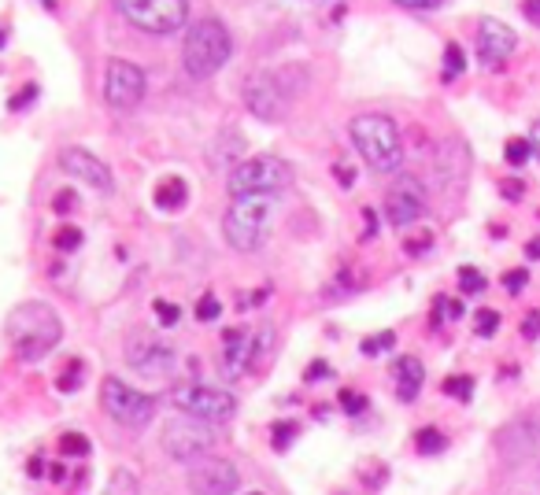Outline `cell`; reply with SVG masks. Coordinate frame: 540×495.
<instances>
[{
  "label": "cell",
  "mask_w": 540,
  "mask_h": 495,
  "mask_svg": "<svg viewBox=\"0 0 540 495\" xmlns=\"http://www.w3.org/2000/svg\"><path fill=\"white\" fill-rule=\"evenodd\" d=\"M211 444H215V433H211L208 422H200V418H174V422L163 425V451L178 462H193L200 455H208Z\"/></svg>",
  "instance_id": "9"
},
{
  "label": "cell",
  "mask_w": 540,
  "mask_h": 495,
  "mask_svg": "<svg viewBox=\"0 0 540 495\" xmlns=\"http://www.w3.org/2000/svg\"><path fill=\"white\" fill-rule=\"evenodd\" d=\"M352 145L359 148V156L367 159L370 170L378 174H393L404 163V145H400V130L389 115H356L352 119Z\"/></svg>",
  "instance_id": "2"
},
{
  "label": "cell",
  "mask_w": 540,
  "mask_h": 495,
  "mask_svg": "<svg viewBox=\"0 0 540 495\" xmlns=\"http://www.w3.org/2000/svg\"><path fill=\"white\" fill-rule=\"evenodd\" d=\"M504 196H507V200H518V196H522V182H515V185L507 182L504 185Z\"/></svg>",
  "instance_id": "44"
},
{
  "label": "cell",
  "mask_w": 540,
  "mask_h": 495,
  "mask_svg": "<svg viewBox=\"0 0 540 495\" xmlns=\"http://www.w3.org/2000/svg\"><path fill=\"white\" fill-rule=\"evenodd\" d=\"M526 281H529V274H526V270H511V274H504V285H507V292H518V289H526Z\"/></svg>",
  "instance_id": "38"
},
{
  "label": "cell",
  "mask_w": 540,
  "mask_h": 495,
  "mask_svg": "<svg viewBox=\"0 0 540 495\" xmlns=\"http://www.w3.org/2000/svg\"><path fill=\"white\" fill-rule=\"evenodd\" d=\"M459 289L467 292V296H474V292H485V274H478L474 266H463V270H459Z\"/></svg>",
  "instance_id": "28"
},
{
  "label": "cell",
  "mask_w": 540,
  "mask_h": 495,
  "mask_svg": "<svg viewBox=\"0 0 540 495\" xmlns=\"http://www.w3.org/2000/svg\"><path fill=\"white\" fill-rule=\"evenodd\" d=\"M274 218V196H234V207L222 218V233L234 252H256Z\"/></svg>",
  "instance_id": "4"
},
{
  "label": "cell",
  "mask_w": 540,
  "mask_h": 495,
  "mask_svg": "<svg viewBox=\"0 0 540 495\" xmlns=\"http://www.w3.org/2000/svg\"><path fill=\"white\" fill-rule=\"evenodd\" d=\"M104 97L115 111H130L145 97V71L130 60H111L104 74Z\"/></svg>",
  "instance_id": "11"
},
{
  "label": "cell",
  "mask_w": 540,
  "mask_h": 495,
  "mask_svg": "<svg viewBox=\"0 0 540 495\" xmlns=\"http://www.w3.org/2000/svg\"><path fill=\"white\" fill-rule=\"evenodd\" d=\"M100 407H104V414H108L111 422L126 425V429H145L152 422V414H156V396L126 385L119 377H104V385H100Z\"/></svg>",
  "instance_id": "6"
},
{
  "label": "cell",
  "mask_w": 540,
  "mask_h": 495,
  "mask_svg": "<svg viewBox=\"0 0 540 495\" xmlns=\"http://www.w3.org/2000/svg\"><path fill=\"white\" fill-rule=\"evenodd\" d=\"M518 37L515 30L507 23H500V19H481L478 26V56L481 63H489V67H496V63H504L511 52H515Z\"/></svg>",
  "instance_id": "16"
},
{
  "label": "cell",
  "mask_w": 540,
  "mask_h": 495,
  "mask_svg": "<svg viewBox=\"0 0 540 495\" xmlns=\"http://www.w3.org/2000/svg\"><path fill=\"white\" fill-rule=\"evenodd\" d=\"M533 156V145L529 141H522V137H515V141H507V148H504V159L511 163V167H522L526 159Z\"/></svg>",
  "instance_id": "25"
},
{
  "label": "cell",
  "mask_w": 540,
  "mask_h": 495,
  "mask_svg": "<svg viewBox=\"0 0 540 495\" xmlns=\"http://www.w3.org/2000/svg\"><path fill=\"white\" fill-rule=\"evenodd\" d=\"M8 337L23 359H41L49 355L63 337L60 314L45 303H23L8 314Z\"/></svg>",
  "instance_id": "3"
},
{
  "label": "cell",
  "mask_w": 540,
  "mask_h": 495,
  "mask_svg": "<svg viewBox=\"0 0 540 495\" xmlns=\"http://www.w3.org/2000/svg\"><path fill=\"white\" fill-rule=\"evenodd\" d=\"M293 182V167L282 156H252L230 170V196H274Z\"/></svg>",
  "instance_id": "5"
},
{
  "label": "cell",
  "mask_w": 540,
  "mask_h": 495,
  "mask_svg": "<svg viewBox=\"0 0 540 495\" xmlns=\"http://www.w3.org/2000/svg\"><path fill=\"white\" fill-rule=\"evenodd\" d=\"M289 97H293V93H289L274 74H252L245 82V104L256 119H267V122L285 119Z\"/></svg>",
  "instance_id": "12"
},
{
  "label": "cell",
  "mask_w": 540,
  "mask_h": 495,
  "mask_svg": "<svg viewBox=\"0 0 540 495\" xmlns=\"http://www.w3.org/2000/svg\"><path fill=\"white\" fill-rule=\"evenodd\" d=\"M152 311H156V318H160L163 329H171V326H178V322H182V307H178V303L156 300V307H152Z\"/></svg>",
  "instance_id": "27"
},
{
  "label": "cell",
  "mask_w": 540,
  "mask_h": 495,
  "mask_svg": "<svg viewBox=\"0 0 540 495\" xmlns=\"http://www.w3.org/2000/svg\"><path fill=\"white\" fill-rule=\"evenodd\" d=\"M526 255H529V259H537V255H540V241H533V244H529V248H526Z\"/></svg>",
  "instance_id": "46"
},
{
  "label": "cell",
  "mask_w": 540,
  "mask_h": 495,
  "mask_svg": "<svg viewBox=\"0 0 540 495\" xmlns=\"http://www.w3.org/2000/svg\"><path fill=\"white\" fill-rule=\"evenodd\" d=\"M60 451H63V455H89V436L63 433L60 436Z\"/></svg>",
  "instance_id": "30"
},
{
  "label": "cell",
  "mask_w": 540,
  "mask_h": 495,
  "mask_svg": "<svg viewBox=\"0 0 540 495\" xmlns=\"http://www.w3.org/2000/svg\"><path fill=\"white\" fill-rule=\"evenodd\" d=\"M415 444H418V451H422V455H441L448 440H444L441 429H418V433H415Z\"/></svg>",
  "instance_id": "22"
},
{
  "label": "cell",
  "mask_w": 540,
  "mask_h": 495,
  "mask_svg": "<svg viewBox=\"0 0 540 495\" xmlns=\"http://www.w3.org/2000/svg\"><path fill=\"white\" fill-rule=\"evenodd\" d=\"M293 436H296V425L293 422H278V425H274V447H278V451H285Z\"/></svg>",
  "instance_id": "34"
},
{
  "label": "cell",
  "mask_w": 540,
  "mask_h": 495,
  "mask_svg": "<svg viewBox=\"0 0 540 495\" xmlns=\"http://www.w3.org/2000/svg\"><path fill=\"white\" fill-rule=\"evenodd\" d=\"M496 329H500V314L492 311V307L474 314V333H478V337H492Z\"/></svg>",
  "instance_id": "26"
},
{
  "label": "cell",
  "mask_w": 540,
  "mask_h": 495,
  "mask_svg": "<svg viewBox=\"0 0 540 495\" xmlns=\"http://www.w3.org/2000/svg\"><path fill=\"white\" fill-rule=\"evenodd\" d=\"M248 370V340L241 329H226V359H222V374L241 377Z\"/></svg>",
  "instance_id": "18"
},
{
  "label": "cell",
  "mask_w": 540,
  "mask_h": 495,
  "mask_svg": "<svg viewBox=\"0 0 540 495\" xmlns=\"http://www.w3.org/2000/svg\"><path fill=\"white\" fill-rule=\"evenodd\" d=\"M396 344V333H378V337H367L363 340V355H378V351L393 348Z\"/></svg>",
  "instance_id": "31"
},
{
  "label": "cell",
  "mask_w": 540,
  "mask_h": 495,
  "mask_svg": "<svg viewBox=\"0 0 540 495\" xmlns=\"http://www.w3.org/2000/svg\"><path fill=\"white\" fill-rule=\"evenodd\" d=\"M400 8H411V12H433V8H441L444 0H396Z\"/></svg>",
  "instance_id": "37"
},
{
  "label": "cell",
  "mask_w": 540,
  "mask_h": 495,
  "mask_svg": "<svg viewBox=\"0 0 540 495\" xmlns=\"http://www.w3.org/2000/svg\"><path fill=\"white\" fill-rule=\"evenodd\" d=\"M522 333H526L529 340L540 337V311H529V314H526V326H522Z\"/></svg>",
  "instance_id": "40"
},
{
  "label": "cell",
  "mask_w": 540,
  "mask_h": 495,
  "mask_svg": "<svg viewBox=\"0 0 540 495\" xmlns=\"http://www.w3.org/2000/svg\"><path fill=\"white\" fill-rule=\"evenodd\" d=\"M152 200H156L160 211H178V207H185V200H189V189H185V182L178 174H171V178H163V182L156 185Z\"/></svg>",
  "instance_id": "19"
},
{
  "label": "cell",
  "mask_w": 540,
  "mask_h": 495,
  "mask_svg": "<svg viewBox=\"0 0 540 495\" xmlns=\"http://www.w3.org/2000/svg\"><path fill=\"white\" fill-rule=\"evenodd\" d=\"M189 492L193 495H234L241 488V473H237L234 462L215 459V455H200V459L189 462Z\"/></svg>",
  "instance_id": "10"
},
{
  "label": "cell",
  "mask_w": 540,
  "mask_h": 495,
  "mask_svg": "<svg viewBox=\"0 0 540 495\" xmlns=\"http://www.w3.org/2000/svg\"><path fill=\"white\" fill-rule=\"evenodd\" d=\"M341 407L348 414H363V411H367V396H359V392H352V388H344V392H341Z\"/></svg>",
  "instance_id": "32"
},
{
  "label": "cell",
  "mask_w": 540,
  "mask_h": 495,
  "mask_svg": "<svg viewBox=\"0 0 540 495\" xmlns=\"http://www.w3.org/2000/svg\"><path fill=\"white\" fill-rule=\"evenodd\" d=\"M393 374H396V385H400V399H415L422 381H426V366L418 363L415 355H400Z\"/></svg>",
  "instance_id": "17"
},
{
  "label": "cell",
  "mask_w": 540,
  "mask_h": 495,
  "mask_svg": "<svg viewBox=\"0 0 540 495\" xmlns=\"http://www.w3.org/2000/svg\"><path fill=\"white\" fill-rule=\"evenodd\" d=\"M174 407L189 418H200V422L208 425H222L230 422L237 411V399L230 392H222V388H208V385H178L171 392Z\"/></svg>",
  "instance_id": "8"
},
{
  "label": "cell",
  "mask_w": 540,
  "mask_h": 495,
  "mask_svg": "<svg viewBox=\"0 0 540 495\" xmlns=\"http://www.w3.org/2000/svg\"><path fill=\"white\" fill-rule=\"evenodd\" d=\"M444 396L467 403V399L474 396V377H448V381H444Z\"/></svg>",
  "instance_id": "24"
},
{
  "label": "cell",
  "mask_w": 540,
  "mask_h": 495,
  "mask_svg": "<svg viewBox=\"0 0 540 495\" xmlns=\"http://www.w3.org/2000/svg\"><path fill=\"white\" fill-rule=\"evenodd\" d=\"M426 211V193H422V185L415 178H400L393 182L389 196H385V218L393 222L396 230H407V226H415L418 218Z\"/></svg>",
  "instance_id": "13"
},
{
  "label": "cell",
  "mask_w": 540,
  "mask_h": 495,
  "mask_svg": "<svg viewBox=\"0 0 540 495\" xmlns=\"http://www.w3.org/2000/svg\"><path fill=\"white\" fill-rule=\"evenodd\" d=\"M52 244H56V252H78L82 248V230L78 226H63V230H56Z\"/></svg>",
  "instance_id": "23"
},
{
  "label": "cell",
  "mask_w": 540,
  "mask_h": 495,
  "mask_svg": "<svg viewBox=\"0 0 540 495\" xmlns=\"http://www.w3.org/2000/svg\"><path fill=\"white\" fill-rule=\"evenodd\" d=\"M126 363L134 366L137 374L145 377H167L174 370V351L156 337H134L130 348H126Z\"/></svg>",
  "instance_id": "14"
},
{
  "label": "cell",
  "mask_w": 540,
  "mask_h": 495,
  "mask_svg": "<svg viewBox=\"0 0 540 495\" xmlns=\"http://www.w3.org/2000/svg\"><path fill=\"white\" fill-rule=\"evenodd\" d=\"M522 15H526L533 26H540V0H522Z\"/></svg>",
  "instance_id": "41"
},
{
  "label": "cell",
  "mask_w": 540,
  "mask_h": 495,
  "mask_svg": "<svg viewBox=\"0 0 540 495\" xmlns=\"http://www.w3.org/2000/svg\"><path fill=\"white\" fill-rule=\"evenodd\" d=\"M52 211H56V215H71V211H74V193H71V189H60V193L52 196Z\"/></svg>",
  "instance_id": "35"
},
{
  "label": "cell",
  "mask_w": 540,
  "mask_h": 495,
  "mask_svg": "<svg viewBox=\"0 0 540 495\" xmlns=\"http://www.w3.org/2000/svg\"><path fill=\"white\" fill-rule=\"evenodd\" d=\"M315 377H330V366H326V363H311V366H307L304 381H315Z\"/></svg>",
  "instance_id": "42"
},
{
  "label": "cell",
  "mask_w": 540,
  "mask_h": 495,
  "mask_svg": "<svg viewBox=\"0 0 540 495\" xmlns=\"http://www.w3.org/2000/svg\"><path fill=\"white\" fill-rule=\"evenodd\" d=\"M444 314H448V318H459V314H463V303H459V300L444 303Z\"/></svg>",
  "instance_id": "45"
},
{
  "label": "cell",
  "mask_w": 540,
  "mask_h": 495,
  "mask_svg": "<svg viewBox=\"0 0 540 495\" xmlns=\"http://www.w3.org/2000/svg\"><path fill=\"white\" fill-rule=\"evenodd\" d=\"M104 495H141V484H137V477L130 470H115Z\"/></svg>",
  "instance_id": "21"
},
{
  "label": "cell",
  "mask_w": 540,
  "mask_h": 495,
  "mask_svg": "<svg viewBox=\"0 0 540 495\" xmlns=\"http://www.w3.org/2000/svg\"><path fill=\"white\" fill-rule=\"evenodd\" d=\"M78 374H82V363L74 359V363L67 366V370H63V377H60V388H63V392H74V388H78Z\"/></svg>",
  "instance_id": "36"
},
{
  "label": "cell",
  "mask_w": 540,
  "mask_h": 495,
  "mask_svg": "<svg viewBox=\"0 0 540 495\" xmlns=\"http://www.w3.org/2000/svg\"><path fill=\"white\" fill-rule=\"evenodd\" d=\"M230 52H234V37L230 30L219 23V19H197V23L185 30V41H182V63L189 78H211V74H219L230 60Z\"/></svg>",
  "instance_id": "1"
},
{
  "label": "cell",
  "mask_w": 540,
  "mask_h": 495,
  "mask_svg": "<svg viewBox=\"0 0 540 495\" xmlns=\"http://www.w3.org/2000/svg\"><path fill=\"white\" fill-rule=\"evenodd\" d=\"M34 97H37V85H26L19 97H12V104H8V108L19 111V108H26V104H34Z\"/></svg>",
  "instance_id": "39"
},
{
  "label": "cell",
  "mask_w": 540,
  "mask_h": 495,
  "mask_svg": "<svg viewBox=\"0 0 540 495\" xmlns=\"http://www.w3.org/2000/svg\"><path fill=\"white\" fill-rule=\"evenodd\" d=\"M219 314H222V303L215 300V296H204V300L197 303V318H200V322H215Z\"/></svg>",
  "instance_id": "33"
},
{
  "label": "cell",
  "mask_w": 540,
  "mask_h": 495,
  "mask_svg": "<svg viewBox=\"0 0 540 495\" xmlns=\"http://www.w3.org/2000/svg\"><path fill=\"white\" fill-rule=\"evenodd\" d=\"M463 67H467V60H463V49L459 45H448L444 49V78H455V74H463Z\"/></svg>",
  "instance_id": "29"
},
{
  "label": "cell",
  "mask_w": 540,
  "mask_h": 495,
  "mask_svg": "<svg viewBox=\"0 0 540 495\" xmlns=\"http://www.w3.org/2000/svg\"><path fill=\"white\" fill-rule=\"evenodd\" d=\"M529 145H533V156L540 159V122L533 126V130H529Z\"/></svg>",
  "instance_id": "43"
},
{
  "label": "cell",
  "mask_w": 540,
  "mask_h": 495,
  "mask_svg": "<svg viewBox=\"0 0 540 495\" xmlns=\"http://www.w3.org/2000/svg\"><path fill=\"white\" fill-rule=\"evenodd\" d=\"M274 344H278V333L274 326H263L252 340V348H248V370H263L270 363V355H274Z\"/></svg>",
  "instance_id": "20"
},
{
  "label": "cell",
  "mask_w": 540,
  "mask_h": 495,
  "mask_svg": "<svg viewBox=\"0 0 540 495\" xmlns=\"http://www.w3.org/2000/svg\"><path fill=\"white\" fill-rule=\"evenodd\" d=\"M115 8L126 23L145 34H174L189 19V0H115Z\"/></svg>",
  "instance_id": "7"
},
{
  "label": "cell",
  "mask_w": 540,
  "mask_h": 495,
  "mask_svg": "<svg viewBox=\"0 0 540 495\" xmlns=\"http://www.w3.org/2000/svg\"><path fill=\"white\" fill-rule=\"evenodd\" d=\"M252 495H259V492H252Z\"/></svg>",
  "instance_id": "47"
},
{
  "label": "cell",
  "mask_w": 540,
  "mask_h": 495,
  "mask_svg": "<svg viewBox=\"0 0 540 495\" xmlns=\"http://www.w3.org/2000/svg\"><path fill=\"white\" fill-rule=\"evenodd\" d=\"M60 167L71 174V178H78V182H86L89 189H97V193H111V170L104 159H97L93 152H86V148H63L60 152Z\"/></svg>",
  "instance_id": "15"
}]
</instances>
